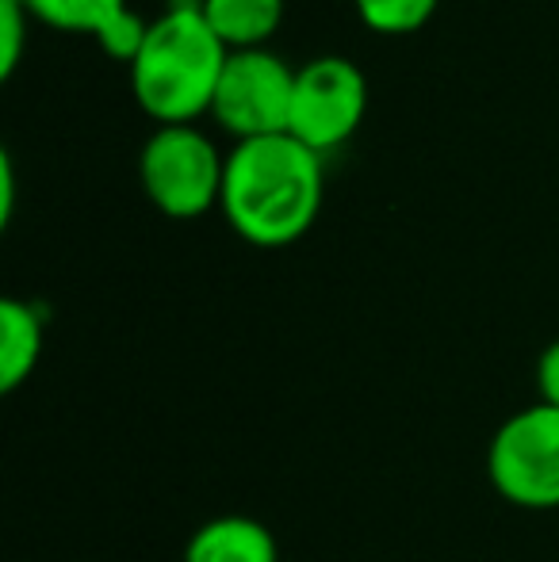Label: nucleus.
<instances>
[{
  "mask_svg": "<svg viewBox=\"0 0 559 562\" xmlns=\"http://www.w3.org/2000/svg\"><path fill=\"white\" fill-rule=\"evenodd\" d=\"M537 394L545 406L559 409V340H552L537 360Z\"/></svg>",
  "mask_w": 559,
  "mask_h": 562,
  "instance_id": "14",
  "label": "nucleus"
},
{
  "mask_svg": "<svg viewBox=\"0 0 559 562\" xmlns=\"http://www.w3.org/2000/svg\"><path fill=\"white\" fill-rule=\"evenodd\" d=\"M43 314L35 303L4 299L0 303V391L12 394L35 375L43 360Z\"/></svg>",
  "mask_w": 559,
  "mask_h": 562,
  "instance_id": "8",
  "label": "nucleus"
},
{
  "mask_svg": "<svg viewBox=\"0 0 559 562\" xmlns=\"http://www.w3.org/2000/svg\"><path fill=\"white\" fill-rule=\"evenodd\" d=\"M368 115V77L357 61L342 54H322L295 69V97H291L288 134L311 146L318 157L360 131Z\"/></svg>",
  "mask_w": 559,
  "mask_h": 562,
  "instance_id": "5",
  "label": "nucleus"
},
{
  "mask_svg": "<svg viewBox=\"0 0 559 562\" xmlns=\"http://www.w3.org/2000/svg\"><path fill=\"white\" fill-rule=\"evenodd\" d=\"M487 479L517 509H559V409L537 402L510 414L487 448Z\"/></svg>",
  "mask_w": 559,
  "mask_h": 562,
  "instance_id": "4",
  "label": "nucleus"
},
{
  "mask_svg": "<svg viewBox=\"0 0 559 562\" xmlns=\"http://www.w3.org/2000/svg\"><path fill=\"white\" fill-rule=\"evenodd\" d=\"M295 69L265 46V50H231L219 77L211 115L234 142L288 134Z\"/></svg>",
  "mask_w": 559,
  "mask_h": 562,
  "instance_id": "6",
  "label": "nucleus"
},
{
  "mask_svg": "<svg viewBox=\"0 0 559 562\" xmlns=\"http://www.w3.org/2000/svg\"><path fill=\"white\" fill-rule=\"evenodd\" d=\"M27 4L23 0H0V77H12L23 54V31H27Z\"/></svg>",
  "mask_w": 559,
  "mask_h": 562,
  "instance_id": "13",
  "label": "nucleus"
},
{
  "mask_svg": "<svg viewBox=\"0 0 559 562\" xmlns=\"http://www.w3.org/2000/svg\"><path fill=\"white\" fill-rule=\"evenodd\" d=\"M203 20L226 50H265L283 23V0H203Z\"/></svg>",
  "mask_w": 559,
  "mask_h": 562,
  "instance_id": "9",
  "label": "nucleus"
},
{
  "mask_svg": "<svg viewBox=\"0 0 559 562\" xmlns=\"http://www.w3.org/2000/svg\"><path fill=\"white\" fill-rule=\"evenodd\" d=\"M15 207V172H12V157L0 154V223L8 226Z\"/></svg>",
  "mask_w": 559,
  "mask_h": 562,
  "instance_id": "15",
  "label": "nucleus"
},
{
  "mask_svg": "<svg viewBox=\"0 0 559 562\" xmlns=\"http://www.w3.org/2000/svg\"><path fill=\"white\" fill-rule=\"evenodd\" d=\"M322 157L291 134L238 142L226 154L219 211L242 241L283 249L306 237L322 211Z\"/></svg>",
  "mask_w": 559,
  "mask_h": 562,
  "instance_id": "1",
  "label": "nucleus"
},
{
  "mask_svg": "<svg viewBox=\"0 0 559 562\" xmlns=\"http://www.w3.org/2000/svg\"><path fill=\"white\" fill-rule=\"evenodd\" d=\"M185 562H280V543L254 517H215L185 543Z\"/></svg>",
  "mask_w": 559,
  "mask_h": 562,
  "instance_id": "7",
  "label": "nucleus"
},
{
  "mask_svg": "<svg viewBox=\"0 0 559 562\" xmlns=\"http://www.w3.org/2000/svg\"><path fill=\"white\" fill-rule=\"evenodd\" d=\"M226 157L200 126H157L138 154V180L146 200L165 218L192 223L223 200Z\"/></svg>",
  "mask_w": 559,
  "mask_h": 562,
  "instance_id": "3",
  "label": "nucleus"
},
{
  "mask_svg": "<svg viewBox=\"0 0 559 562\" xmlns=\"http://www.w3.org/2000/svg\"><path fill=\"white\" fill-rule=\"evenodd\" d=\"M149 23L154 20H142L135 8H123V12L97 35L100 50H104L112 61H123V66L131 69L138 61L142 46H146V38H149Z\"/></svg>",
  "mask_w": 559,
  "mask_h": 562,
  "instance_id": "12",
  "label": "nucleus"
},
{
  "mask_svg": "<svg viewBox=\"0 0 559 562\" xmlns=\"http://www.w3.org/2000/svg\"><path fill=\"white\" fill-rule=\"evenodd\" d=\"M353 8L368 31L399 38L422 31L437 15L440 0H353Z\"/></svg>",
  "mask_w": 559,
  "mask_h": 562,
  "instance_id": "11",
  "label": "nucleus"
},
{
  "mask_svg": "<svg viewBox=\"0 0 559 562\" xmlns=\"http://www.w3.org/2000/svg\"><path fill=\"white\" fill-rule=\"evenodd\" d=\"M231 50L203 20V0H172L154 23L131 66L138 108L157 126H192L211 115Z\"/></svg>",
  "mask_w": 559,
  "mask_h": 562,
  "instance_id": "2",
  "label": "nucleus"
},
{
  "mask_svg": "<svg viewBox=\"0 0 559 562\" xmlns=\"http://www.w3.org/2000/svg\"><path fill=\"white\" fill-rule=\"evenodd\" d=\"M31 12V20L46 23L51 31L62 35H92L97 38L123 8H131L127 0H23Z\"/></svg>",
  "mask_w": 559,
  "mask_h": 562,
  "instance_id": "10",
  "label": "nucleus"
}]
</instances>
